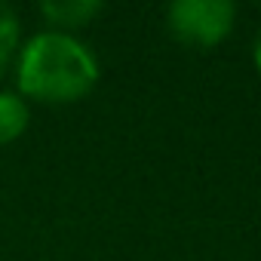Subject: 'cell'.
<instances>
[{
  "instance_id": "6",
  "label": "cell",
  "mask_w": 261,
  "mask_h": 261,
  "mask_svg": "<svg viewBox=\"0 0 261 261\" xmlns=\"http://www.w3.org/2000/svg\"><path fill=\"white\" fill-rule=\"evenodd\" d=\"M252 56H255V68L261 71V31H258V37H255V49H252Z\"/></svg>"
},
{
  "instance_id": "1",
  "label": "cell",
  "mask_w": 261,
  "mask_h": 261,
  "mask_svg": "<svg viewBox=\"0 0 261 261\" xmlns=\"http://www.w3.org/2000/svg\"><path fill=\"white\" fill-rule=\"evenodd\" d=\"M19 95L46 101V105H71L86 98L98 77V59L92 49L65 31H40L25 46H19Z\"/></svg>"
},
{
  "instance_id": "4",
  "label": "cell",
  "mask_w": 261,
  "mask_h": 261,
  "mask_svg": "<svg viewBox=\"0 0 261 261\" xmlns=\"http://www.w3.org/2000/svg\"><path fill=\"white\" fill-rule=\"evenodd\" d=\"M31 123V108L19 92H0V145L16 142Z\"/></svg>"
},
{
  "instance_id": "2",
  "label": "cell",
  "mask_w": 261,
  "mask_h": 261,
  "mask_svg": "<svg viewBox=\"0 0 261 261\" xmlns=\"http://www.w3.org/2000/svg\"><path fill=\"white\" fill-rule=\"evenodd\" d=\"M237 22V7L230 0H175L166 10L169 31L188 46H215L221 43Z\"/></svg>"
},
{
  "instance_id": "3",
  "label": "cell",
  "mask_w": 261,
  "mask_h": 261,
  "mask_svg": "<svg viewBox=\"0 0 261 261\" xmlns=\"http://www.w3.org/2000/svg\"><path fill=\"white\" fill-rule=\"evenodd\" d=\"M40 13H43L46 22L56 25L53 31L71 34V28H83L98 13H105V4L101 0H46L40 7Z\"/></svg>"
},
{
  "instance_id": "5",
  "label": "cell",
  "mask_w": 261,
  "mask_h": 261,
  "mask_svg": "<svg viewBox=\"0 0 261 261\" xmlns=\"http://www.w3.org/2000/svg\"><path fill=\"white\" fill-rule=\"evenodd\" d=\"M19 43H22L19 16L13 13V7L0 4V71L13 62V56H19Z\"/></svg>"
}]
</instances>
